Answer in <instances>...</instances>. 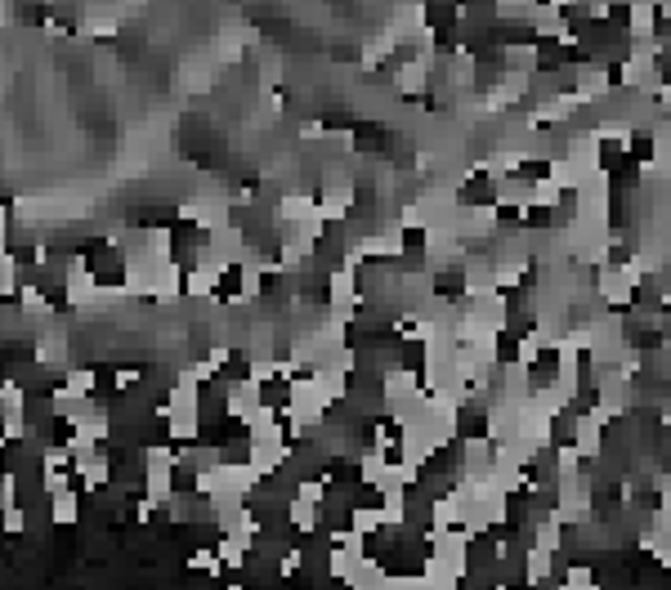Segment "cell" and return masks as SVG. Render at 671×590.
Segmentation results:
<instances>
[{"label":"cell","mask_w":671,"mask_h":590,"mask_svg":"<svg viewBox=\"0 0 671 590\" xmlns=\"http://www.w3.org/2000/svg\"><path fill=\"white\" fill-rule=\"evenodd\" d=\"M179 215H184L179 206H139V211H130V219H126V224L143 228V232H170Z\"/></svg>","instance_id":"1"},{"label":"cell","mask_w":671,"mask_h":590,"mask_svg":"<svg viewBox=\"0 0 671 590\" xmlns=\"http://www.w3.org/2000/svg\"><path fill=\"white\" fill-rule=\"evenodd\" d=\"M559 582L573 586V590H587V586H595V577H591L587 563H573V568H564V577H559Z\"/></svg>","instance_id":"2"}]
</instances>
